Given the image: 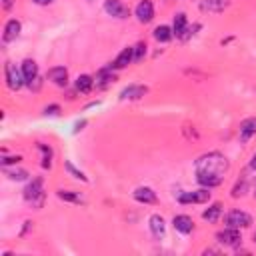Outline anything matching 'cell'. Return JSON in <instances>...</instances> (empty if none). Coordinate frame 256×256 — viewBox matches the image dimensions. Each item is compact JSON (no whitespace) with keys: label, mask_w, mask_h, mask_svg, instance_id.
<instances>
[{"label":"cell","mask_w":256,"mask_h":256,"mask_svg":"<svg viewBox=\"0 0 256 256\" xmlns=\"http://www.w3.org/2000/svg\"><path fill=\"white\" fill-rule=\"evenodd\" d=\"M4 78H6V84L10 90H20L26 82H24V76L20 70H16L14 64L6 62V66H4Z\"/></svg>","instance_id":"5b68a950"},{"label":"cell","mask_w":256,"mask_h":256,"mask_svg":"<svg viewBox=\"0 0 256 256\" xmlns=\"http://www.w3.org/2000/svg\"><path fill=\"white\" fill-rule=\"evenodd\" d=\"M20 162V156H8V158H2V164L8 166V164H16Z\"/></svg>","instance_id":"f1b7e54d"},{"label":"cell","mask_w":256,"mask_h":256,"mask_svg":"<svg viewBox=\"0 0 256 256\" xmlns=\"http://www.w3.org/2000/svg\"><path fill=\"white\" fill-rule=\"evenodd\" d=\"M200 6L202 10H208V12H220L228 6V0H204Z\"/></svg>","instance_id":"d6986e66"},{"label":"cell","mask_w":256,"mask_h":256,"mask_svg":"<svg viewBox=\"0 0 256 256\" xmlns=\"http://www.w3.org/2000/svg\"><path fill=\"white\" fill-rule=\"evenodd\" d=\"M32 2H34V4H50L52 0H32Z\"/></svg>","instance_id":"4dcf8cb0"},{"label":"cell","mask_w":256,"mask_h":256,"mask_svg":"<svg viewBox=\"0 0 256 256\" xmlns=\"http://www.w3.org/2000/svg\"><path fill=\"white\" fill-rule=\"evenodd\" d=\"M172 226L180 234H190L192 230H194V222H192V218L188 214H178V216L172 218Z\"/></svg>","instance_id":"9c48e42d"},{"label":"cell","mask_w":256,"mask_h":256,"mask_svg":"<svg viewBox=\"0 0 256 256\" xmlns=\"http://www.w3.org/2000/svg\"><path fill=\"white\" fill-rule=\"evenodd\" d=\"M48 78L54 84H58V86H66V82H68V70L64 68V66H54V68L48 70Z\"/></svg>","instance_id":"9a60e30c"},{"label":"cell","mask_w":256,"mask_h":256,"mask_svg":"<svg viewBox=\"0 0 256 256\" xmlns=\"http://www.w3.org/2000/svg\"><path fill=\"white\" fill-rule=\"evenodd\" d=\"M64 166H66V170H68V172H70L74 178H78V180H82V182H86V180H88V178L84 176V172H82V170H78V168H76V166L70 162V160H66V162H64Z\"/></svg>","instance_id":"d4e9b609"},{"label":"cell","mask_w":256,"mask_h":256,"mask_svg":"<svg viewBox=\"0 0 256 256\" xmlns=\"http://www.w3.org/2000/svg\"><path fill=\"white\" fill-rule=\"evenodd\" d=\"M254 242H256V234H254Z\"/></svg>","instance_id":"836d02e7"},{"label":"cell","mask_w":256,"mask_h":256,"mask_svg":"<svg viewBox=\"0 0 256 256\" xmlns=\"http://www.w3.org/2000/svg\"><path fill=\"white\" fill-rule=\"evenodd\" d=\"M216 240H218L220 244H224V246H236L242 238H240V230H238V228L226 226L224 230H220V232L216 234Z\"/></svg>","instance_id":"8992f818"},{"label":"cell","mask_w":256,"mask_h":256,"mask_svg":"<svg viewBox=\"0 0 256 256\" xmlns=\"http://www.w3.org/2000/svg\"><path fill=\"white\" fill-rule=\"evenodd\" d=\"M58 198L66 200V202H82V198L76 194V192H70V190H58Z\"/></svg>","instance_id":"cb8c5ba5"},{"label":"cell","mask_w":256,"mask_h":256,"mask_svg":"<svg viewBox=\"0 0 256 256\" xmlns=\"http://www.w3.org/2000/svg\"><path fill=\"white\" fill-rule=\"evenodd\" d=\"M220 214H222V206L216 202V204L208 206V208L202 212V218H204V220H208V222H216V220L220 218Z\"/></svg>","instance_id":"7402d4cb"},{"label":"cell","mask_w":256,"mask_h":256,"mask_svg":"<svg viewBox=\"0 0 256 256\" xmlns=\"http://www.w3.org/2000/svg\"><path fill=\"white\" fill-rule=\"evenodd\" d=\"M134 200L142 202V204H154L156 202V192L148 186H140L134 190Z\"/></svg>","instance_id":"4fadbf2b"},{"label":"cell","mask_w":256,"mask_h":256,"mask_svg":"<svg viewBox=\"0 0 256 256\" xmlns=\"http://www.w3.org/2000/svg\"><path fill=\"white\" fill-rule=\"evenodd\" d=\"M20 22L16 20V18H12V20H8L6 22V26H4V42H12V40H16L18 38V34H20Z\"/></svg>","instance_id":"e0dca14e"},{"label":"cell","mask_w":256,"mask_h":256,"mask_svg":"<svg viewBox=\"0 0 256 256\" xmlns=\"http://www.w3.org/2000/svg\"><path fill=\"white\" fill-rule=\"evenodd\" d=\"M130 62H134V48H130V46H128V48H124V50H122V52L116 56V60L110 64V68H114V70H120V68H126Z\"/></svg>","instance_id":"8fae6325"},{"label":"cell","mask_w":256,"mask_h":256,"mask_svg":"<svg viewBox=\"0 0 256 256\" xmlns=\"http://www.w3.org/2000/svg\"><path fill=\"white\" fill-rule=\"evenodd\" d=\"M24 198L32 204L40 206L44 200V190H42V178H34L26 188H24Z\"/></svg>","instance_id":"7a4b0ae2"},{"label":"cell","mask_w":256,"mask_h":256,"mask_svg":"<svg viewBox=\"0 0 256 256\" xmlns=\"http://www.w3.org/2000/svg\"><path fill=\"white\" fill-rule=\"evenodd\" d=\"M6 176H8L10 180H26V178H28V172H26V170H8Z\"/></svg>","instance_id":"83f0119b"},{"label":"cell","mask_w":256,"mask_h":256,"mask_svg":"<svg viewBox=\"0 0 256 256\" xmlns=\"http://www.w3.org/2000/svg\"><path fill=\"white\" fill-rule=\"evenodd\" d=\"M144 54H146V44H144V42H138V44L134 46V62H140V60L144 58Z\"/></svg>","instance_id":"4316f807"},{"label":"cell","mask_w":256,"mask_h":256,"mask_svg":"<svg viewBox=\"0 0 256 256\" xmlns=\"http://www.w3.org/2000/svg\"><path fill=\"white\" fill-rule=\"evenodd\" d=\"M184 30H186V14H182V12H178L176 16H174V24H172V32L176 36H182L184 34Z\"/></svg>","instance_id":"603a6c76"},{"label":"cell","mask_w":256,"mask_h":256,"mask_svg":"<svg viewBox=\"0 0 256 256\" xmlns=\"http://www.w3.org/2000/svg\"><path fill=\"white\" fill-rule=\"evenodd\" d=\"M58 110H60L58 104H50V106L44 108V114H50V116H52V114H58Z\"/></svg>","instance_id":"f546056e"},{"label":"cell","mask_w":256,"mask_h":256,"mask_svg":"<svg viewBox=\"0 0 256 256\" xmlns=\"http://www.w3.org/2000/svg\"><path fill=\"white\" fill-rule=\"evenodd\" d=\"M38 148H40V150H42V154H44L42 168H50V164H52V150H50L46 144H38Z\"/></svg>","instance_id":"484cf974"},{"label":"cell","mask_w":256,"mask_h":256,"mask_svg":"<svg viewBox=\"0 0 256 256\" xmlns=\"http://www.w3.org/2000/svg\"><path fill=\"white\" fill-rule=\"evenodd\" d=\"M196 180H198V184L204 186V188H214V186H218V184L222 182V176L210 174V172H196Z\"/></svg>","instance_id":"ac0fdd59"},{"label":"cell","mask_w":256,"mask_h":256,"mask_svg":"<svg viewBox=\"0 0 256 256\" xmlns=\"http://www.w3.org/2000/svg\"><path fill=\"white\" fill-rule=\"evenodd\" d=\"M134 14H136L138 22H142V24L150 22L154 18V6H152V2H150V0H142V2H138Z\"/></svg>","instance_id":"30bf717a"},{"label":"cell","mask_w":256,"mask_h":256,"mask_svg":"<svg viewBox=\"0 0 256 256\" xmlns=\"http://www.w3.org/2000/svg\"><path fill=\"white\" fill-rule=\"evenodd\" d=\"M104 10L110 16H116V18H126L128 16V8L122 4V0H106V2H104Z\"/></svg>","instance_id":"7c38bea8"},{"label":"cell","mask_w":256,"mask_h":256,"mask_svg":"<svg viewBox=\"0 0 256 256\" xmlns=\"http://www.w3.org/2000/svg\"><path fill=\"white\" fill-rule=\"evenodd\" d=\"M172 36H174V32H172V28H168V26H156V28H154V38H156L158 42H170Z\"/></svg>","instance_id":"ffe728a7"},{"label":"cell","mask_w":256,"mask_h":256,"mask_svg":"<svg viewBox=\"0 0 256 256\" xmlns=\"http://www.w3.org/2000/svg\"><path fill=\"white\" fill-rule=\"evenodd\" d=\"M148 92V88L146 86H138V84H132V86H128V88H124L122 92H120V100H134V98H140V96H144Z\"/></svg>","instance_id":"2e32d148"},{"label":"cell","mask_w":256,"mask_h":256,"mask_svg":"<svg viewBox=\"0 0 256 256\" xmlns=\"http://www.w3.org/2000/svg\"><path fill=\"white\" fill-rule=\"evenodd\" d=\"M92 86H94V78L92 76H88V74H82V76H78L76 78V90L78 92H90L92 90Z\"/></svg>","instance_id":"44dd1931"},{"label":"cell","mask_w":256,"mask_h":256,"mask_svg":"<svg viewBox=\"0 0 256 256\" xmlns=\"http://www.w3.org/2000/svg\"><path fill=\"white\" fill-rule=\"evenodd\" d=\"M224 222H226V226H230V228H238V230H240V228L250 226V224H252V216L246 214V212H242V210H232V212L226 214Z\"/></svg>","instance_id":"277c9868"},{"label":"cell","mask_w":256,"mask_h":256,"mask_svg":"<svg viewBox=\"0 0 256 256\" xmlns=\"http://www.w3.org/2000/svg\"><path fill=\"white\" fill-rule=\"evenodd\" d=\"M148 226H150V232H152L154 238H158V240L164 238V234H166V222H164V218L160 216V214H152L150 216Z\"/></svg>","instance_id":"ba28073f"},{"label":"cell","mask_w":256,"mask_h":256,"mask_svg":"<svg viewBox=\"0 0 256 256\" xmlns=\"http://www.w3.org/2000/svg\"><path fill=\"white\" fill-rule=\"evenodd\" d=\"M22 76H24V82L32 88V82L38 78V64L32 60V58H26L22 62Z\"/></svg>","instance_id":"52a82bcc"},{"label":"cell","mask_w":256,"mask_h":256,"mask_svg":"<svg viewBox=\"0 0 256 256\" xmlns=\"http://www.w3.org/2000/svg\"><path fill=\"white\" fill-rule=\"evenodd\" d=\"M210 200V188L194 190V192H180L178 202L180 204H202Z\"/></svg>","instance_id":"3957f363"},{"label":"cell","mask_w":256,"mask_h":256,"mask_svg":"<svg viewBox=\"0 0 256 256\" xmlns=\"http://www.w3.org/2000/svg\"><path fill=\"white\" fill-rule=\"evenodd\" d=\"M250 166L256 170V154H254V156H252V160H250Z\"/></svg>","instance_id":"1f68e13d"},{"label":"cell","mask_w":256,"mask_h":256,"mask_svg":"<svg viewBox=\"0 0 256 256\" xmlns=\"http://www.w3.org/2000/svg\"><path fill=\"white\" fill-rule=\"evenodd\" d=\"M226 170H228V160L220 152H210L196 160V172H210V174L222 176Z\"/></svg>","instance_id":"6da1fadb"},{"label":"cell","mask_w":256,"mask_h":256,"mask_svg":"<svg viewBox=\"0 0 256 256\" xmlns=\"http://www.w3.org/2000/svg\"><path fill=\"white\" fill-rule=\"evenodd\" d=\"M256 134V118H246L240 124V142H248Z\"/></svg>","instance_id":"5bb4252c"},{"label":"cell","mask_w":256,"mask_h":256,"mask_svg":"<svg viewBox=\"0 0 256 256\" xmlns=\"http://www.w3.org/2000/svg\"><path fill=\"white\" fill-rule=\"evenodd\" d=\"M4 6H6V8L10 6V0H4Z\"/></svg>","instance_id":"d6a6232c"}]
</instances>
